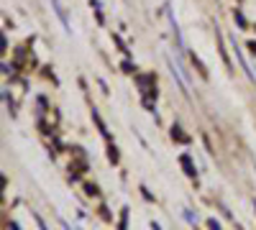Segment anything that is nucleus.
<instances>
[{
	"label": "nucleus",
	"instance_id": "1",
	"mask_svg": "<svg viewBox=\"0 0 256 230\" xmlns=\"http://www.w3.org/2000/svg\"><path fill=\"white\" fill-rule=\"evenodd\" d=\"M62 225H64V230H72V225H70V223H64V220H62Z\"/></svg>",
	"mask_w": 256,
	"mask_h": 230
}]
</instances>
